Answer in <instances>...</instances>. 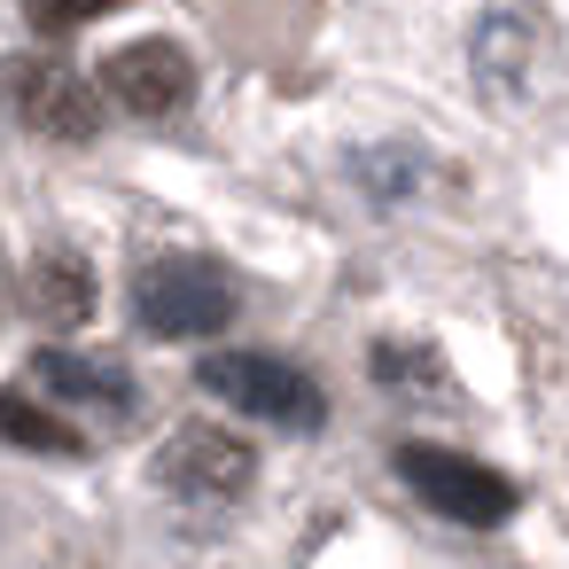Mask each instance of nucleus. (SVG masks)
Segmentation results:
<instances>
[{"label":"nucleus","mask_w":569,"mask_h":569,"mask_svg":"<svg viewBox=\"0 0 569 569\" xmlns=\"http://www.w3.org/2000/svg\"><path fill=\"white\" fill-rule=\"evenodd\" d=\"M234 305H242L234 273H227L219 258H203V250H172V258H149V266L133 273V320H141L149 336H164V343L219 336V328L234 320Z\"/></svg>","instance_id":"nucleus-1"},{"label":"nucleus","mask_w":569,"mask_h":569,"mask_svg":"<svg viewBox=\"0 0 569 569\" xmlns=\"http://www.w3.org/2000/svg\"><path fill=\"white\" fill-rule=\"evenodd\" d=\"M196 382L219 406H234L250 421H273V429H320L328 421V390L312 382V367H297L281 351H211L196 367Z\"/></svg>","instance_id":"nucleus-2"},{"label":"nucleus","mask_w":569,"mask_h":569,"mask_svg":"<svg viewBox=\"0 0 569 569\" xmlns=\"http://www.w3.org/2000/svg\"><path fill=\"white\" fill-rule=\"evenodd\" d=\"M390 468H398V483H406L429 515H445V522H460V530H499V522L515 515V483H507L499 468L452 452V445H398Z\"/></svg>","instance_id":"nucleus-3"},{"label":"nucleus","mask_w":569,"mask_h":569,"mask_svg":"<svg viewBox=\"0 0 569 569\" xmlns=\"http://www.w3.org/2000/svg\"><path fill=\"white\" fill-rule=\"evenodd\" d=\"M0 94H9L17 126L40 141H94L102 133V87L79 79L63 56H17L0 71Z\"/></svg>","instance_id":"nucleus-4"},{"label":"nucleus","mask_w":569,"mask_h":569,"mask_svg":"<svg viewBox=\"0 0 569 569\" xmlns=\"http://www.w3.org/2000/svg\"><path fill=\"white\" fill-rule=\"evenodd\" d=\"M149 476H157L172 499L219 507V499H242V491H250L258 452H250V437H234V429H219V421H188V429L164 437V452H157Z\"/></svg>","instance_id":"nucleus-5"},{"label":"nucleus","mask_w":569,"mask_h":569,"mask_svg":"<svg viewBox=\"0 0 569 569\" xmlns=\"http://www.w3.org/2000/svg\"><path fill=\"white\" fill-rule=\"evenodd\" d=\"M102 94L133 118H172L196 94V63L180 40H126L102 56Z\"/></svg>","instance_id":"nucleus-6"},{"label":"nucleus","mask_w":569,"mask_h":569,"mask_svg":"<svg viewBox=\"0 0 569 569\" xmlns=\"http://www.w3.org/2000/svg\"><path fill=\"white\" fill-rule=\"evenodd\" d=\"M94 266H87V250H71V242H48L40 258H32V273H24V305L48 320V328H87L94 320Z\"/></svg>","instance_id":"nucleus-7"},{"label":"nucleus","mask_w":569,"mask_h":569,"mask_svg":"<svg viewBox=\"0 0 569 569\" xmlns=\"http://www.w3.org/2000/svg\"><path fill=\"white\" fill-rule=\"evenodd\" d=\"M32 375H40V390H56V398H71V406H94V413H133L141 406V390H133V375L126 367H110V359H87V351H32Z\"/></svg>","instance_id":"nucleus-8"},{"label":"nucleus","mask_w":569,"mask_h":569,"mask_svg":"<svg viewBox=\"0 0 569 569\" xmlns=\"http://www.w3.org/2000/svg\"><path fill=\"white\" fill-rule=\"evenodd\" d=\"M0 445H17V452H87V437L71 421H56L48 406H32L24 390H0Z\"/></svg>","instance_id":"nucleus-9"}]
</instances>
